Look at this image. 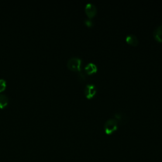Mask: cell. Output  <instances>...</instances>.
I'll return each instance as SVG.
<instances>
[{"label": "cell", "mask_w": 162, "mask_h": 162, "mask_svg": "<svg viewBox=\"0 0 162 162\" xmlns=\"http://www.w3.org/2000/svg\"><path fill=\"white\" fill-rule=\"evenodd\" d=\"M84 23L86 24V26H88V27H92L93 26V22L92 21L91 19H86L84 20Z\"/></svg>", "instance_id": "30bf717a"}, {"label": "cell", "mask_w": 162, "mask_h": 162, "mask_svg": "<svg viewBox=\"0 0 162 162\" xmlns=\"http://www.w3.org/2000/svg\"><path fill=\"white\" fill-rule=\"evenodd\" d=\"M6 88V81L1 79H0V91H3Z\"/></svg>", "instance_id": "9c48e42d"}, {"label": "cell", "mask_w": 162, "mask_h": 162, "mask_svg": "<svg viewBox=\"0 0 162 162\" xmlns=\"http://www.w3.org/2000/svg\"><path fill=\"white\" fill-rule=\"evenodd\" d=\"M82 60L78 57H72L68 60L67 66L73 71H81Z\"/></svg>", "instance_id": "7a4b0ae2"}, {"label": "cell", "mask_w": 162, "mask_h": 162, "mask_svg": "<svg viewBox=\"0 0 162 162\" xmlns=\"http://www.w3.org/2000/svg\"><path fill=\"white\" fill-rule=\"evenodd\" d=\"M97 92V88L94 84H88L84 88V95L88 99L93 98Z\"/></svg>", "instance_id": "3957f363"}, {"label": "cell", "mask_w": 162, "mask_h": 162, "mask_svg": "<svg viewBox=\"0 0 162 162\" xmlns=\"http://www.w3.org/2000/svg\"><path fill=\"white\" fill-rule=\"evenodd\" d=\"M153 36L158 42H162V24L156 27L153 32Z\"/></svg>", "instance_id": "52a82bcc"}, {"label": "cell", "mask_w": 162, "mask_h": 162, "mask_svg": "<svg viewBox=\"0 0 162 162\" xmlns=\"http://www.w3.org/2000/svg\"><path fill=\"white\" fill-rule=\"evenodd\" d=\"M119 122L115 117L108 119L104 124V130L106 134H112L118 128Z\"/></svg>", "instance_id": "6da1fadb"}, {"label": "cell", "mask_w": 162, "mask_h": 162, "mask_svg": "<svg viewBox=\"0 0 162 162\" xmlns=\"http://www.w3.org/2000/svg\"><path fill=\"white\" fill-rule=\"evenodd\" d=\"M9 103V98L3 94H0V108H4Z\"/></svg>", "instance_id": "ba28073f"}, {"label": "cell", "mask_w": 162, "mask_h": 162, "mask_svg": "<svg viewBox=\"0 0 162 162\" xmlns=\"http://www.w3.org/2000/svg\"><path fill=\"white\" fill-rule=\"evenodd\" d=\"M126 41L128 44L132 45V46H137L138 43H139L137 37L136 35L133 34H128L126 37Z\"/></svg>", "instance_id": "8992f818"}, {"label": "cell", "mask_w": 162, "mask_h": 162, "mask_svg": "<svg viewBox=\"0 0 162 162\" xmlns=\"http://www.w3.org/2000/svg\"><path fill=\"white\" fill-rule=\"evenodd\" d=\"M85 12H86V15L89 19H92L94 17L97 13V8L96 6L91 3H88L85 6Z\"/></svg>", "instance_id": "277c9868"}, {"label": "cell", "mask_w": 162, "mask_h": 162, "mask_svg": "<svg viewBox=\"0 0 162 162\" xmlns=\"http://www.w3.org/2000/svg\"><path fill=\"white\" fill-rule=\"evenodd\" d=\"M98 71V67L96 65L92 62H89L84 67V71L87 74L91 75L96 72Z\"/></svg>", "instance_id": "5b68a950"}]
</instances>
